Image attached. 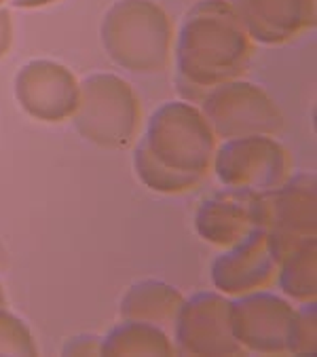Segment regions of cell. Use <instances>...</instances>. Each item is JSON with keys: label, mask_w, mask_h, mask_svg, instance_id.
I'll list each match as a JSON object with an SVG mask.
<instances>
[{"label": "cell", "mask_w": 317, "mask_h": 357, "mask_svg": "<svg viewBox=\"0 0 317 357\" xmlns=\"http://www.w3.org/2000/svg\"><path fill=\"white\" fill-rule=\"evenodd\" d=\"M230 5L252 43L267 47L286 45L317 22V0H235Z\"/></svg>", "instance_id": "cell-13"}, {"label": "cell", "mask_w": 317, "mask_h": 357, "mask_svg": "<svg viewBox=\"0 0 317 357\" xmlns=\"http://www.w3.org/2000/svg\"><path fill=\"white\" fill-rule=\"evenodd\" d=\"M233 298L222 292H197L184 298L174 319V347L180 355H246L233 332Z\"/></svg>", "instance_id": "cell-7"}, {"label": "cell", "mask_w": 317, "mask_h": 357, "mask_svg": "<svg viewBox=\"0 0 317 357\" xmlns=\"http://www.w3.org/2000/svg\"><path fill=\"white\" fill-rule=\"evenodd\" d=\"M275 283L292 303L317 301V237L300 241L277 262Z\"/></svg>", "instance_id": "cell-16"}, {"label": "cell", "mask_w": 317, "mask_h": 357, "mask_svg": "<svg viewBox=\"0 0 317 357\" xmlns=\"http://www.w3.org/2000/svg\"><path fill=\"white\" fill-rule=\"evenodd\" d=\"M9 3L17 9H43V7L59 3V0H9Z\"/></svg>", "instance_id": "cell-22"}, {"label": "cell", "mask_w": 317, "mask_h": 357, "mask_svg": "<svg viewBox=\"0 0 317 357\" xmlns=\"http://www.w3.org/2000/svg\"><path fill=\"white\" fill-rule=\"evenodd\" d=\"M199 110L218 139L248 135H277L283 127V114L275 100L258 85L235 79L207 91Z\"/></svg>", "instance_id": "cell-5"}, {"label": "cell", "mask_w": 317, "mask_h": 357, "mask_svg": "<svg viewBox=\"0 0 317 357\" xmlns=\"http://www.w3.org/2000/svg\"><path fill=\"white\" fill-rule=\"evenodd\" d=\"M184 298L176 285L163 279H142L121 298L119 315L123 321H146L165 328L174 324Z\"/></svg>", "instance_id": "cell-14"}, {"label": "cell", "mask_w": 317, "mask_h": 357, "mask_svg": "<svg viewBox=\"0 0 317 357\" xmlns=\"http://www.w3.org/2000/svg\"><path fill=\"white\" fill-rule=\"evenodd\" d=\"M7 3H9V0H0V7H5Z\"/></svg>", "instance_id": "cell-25"}, {"label": "cell", "mask_w": 317, "mask_h": 357, "mask_svg": "<svg viewBox=\"0 0 317 357\" xmlns=\"http://www.w3.org/2000/svg\"><path fill=\"white\" fill-rule=\"evenodd\" d=\"M267 243L279 262L292 248L317 237V178L315 174H292L281 186L265 192Z\"/></svg>", "instance_id": "cell-8"}, {"label": "cell", "mask_w": 317, "mask_h": 357, "mask_svg": "<svg viewBox=\"0 0 317 357\" xmlns=\"http://www.w3.org/2000/svg\"><path fill=\"white\" fill-rule=\"evenodd\" d=\"M15 100L22 110L40 123L70 121L78 106V79L53 59H32L24 63L13 83Z\"/></svg>", "instance_id": "cell-10"}, {"label": "cell", "mask_w": 317, "mask_h": 357, "mask_svg": "<svg viewBox=\"0 0 317 357\" xmlns=\"http://www.w3.org/2000/svg\"><path fill=\"white\" fill-rule=\"evenodd\" d=\"M100 342L102 338L96 334H81L74 336L66 342L64 355H100Z\"/></svg>", "instance_id": "cell-20"}, {"label": "cell", "mask_w": 317, "mask_h": 357, "mask_svg": "<svg viewBox=\"0 0 317 357\" xmlns=\"http://www.w3.org/2000/svg\"><path fill=\"white\" fill-rule=\"evenodd\" d=\"M13 45V20L7 7H0V59H3Z\"/></svg>", "instance_id": "cell-21"}, {"label": "cell", "mask_w": 317, "mask_h": 357, "mask_svg": "<svg viewBox=\"0 0 317 357\" xmlns=\"http://www.w3.org/2000/svg\"><path fill=\"white\" fill-rule=\"evenodd\" d=\"M258 229H267L265 192L224 188L203 199L195 211L197 235L222 250L244 241Z\"/></svg>", "instance_id": "cell-11"}, {"label": "cell", "mask_w": 317, "mask_h": 357, "mask_svg": "<svg viewBox=\"0 0 317 357\" xmlns=\"http://www.w3.org/2000/svg\"><path fill=\"white\" fill-rule=\"evenodd\" d=\"M0 307H7V294H5L3 283H0Z\"/></svg>", "instance_id": "cell-24"}, {"label": "cell", "mask_w": 317, "mask_h": 357, "mask_svg": "<svg viewBox=\"0 0 317 357\" xmlns=\"http://www.w3.org/2000/svg\"><path fill=\"white\" fill-rule=\"evenodd\" d=\"M275 275L277 262L267 243V229H258L244 241L226 248L209 268L214 288L230 298L269 290Z\"/></svg>", "instance_id": "cell-12"}, {"label": "cell", "mask_w": 317, "mask_h": 357, "mask_svg": "<svg viewBox=\"0 0 317 357\" xmlns=\"http://www.w3.org/2000/svg\"><path fill=\"white\" fill-rule=\"evenodd\" d=\"M174 22L154 0H117L100 24L106 55L133 75L165 73L174 55Z\"/></svg>", "instance_id": "cell-2"}, {"label": "cell", "mask_w": 317, "mask_h": 357, "mask_svg": "<svg viewBox=\"0 0 317 357\" xmlns=\"http://www.w3.org/2000/svg\"><path fill=\"white\" fill-rule=\"evenodd\" d=\"M292 155L275 135L224 139L216 146L212 172L224 188L269 192L292 176Z\"/></svg>", "instance_id": "cell-6"}, {"label": "cell", "mask_w": 317, "mask_h": 357, "mask_svg": "<svg viewBox=\"0 0 317 357\" xmlns=\"http://www.w3.org/2000/svg\"><path fill=\"white\" fill-rule=\"evenodd\" d=\"M140 144L158 165L205 182L218 137L199 106L182 100L168 102L150 114Z\"/></svg>", "instance_id": "cell-3"}, {"label": "cell", "mask_w": 317, "mask_h": 357, "mask_svg": "<svg viewBox=\"0 0 317 357\" xmlns=\"http://www.w3.org/2000/svg\"><path fill=\"white\" fill-rule=\"evenodd\" d=\"M233 332L246 353L288 355L290 330L296 307L286 296L269 290L233 298Z\"/></svg>", "instance_id": "cell-9"}, {"label": "cell", "mask_w": 317, "mask_h": 357, "mask_svg": "<svg viewBox=\"0 0 317 357\" xmlns=\"http://www.w3.org/2000/svg\"><path fill=\"white\" fill-rule=\"evenodd\" d=\"M317 353V301L300 303L290 330L288 355L313 357Z\"/></svg>", "instance_id": "cell-19"}, {"label": "cell", "mask_w": 317, "mask_h": 357, "mask_svg": "<svg viewBox=\"0 0 317 357\" xmlns=\"http://www.w3.org/2000/svg\"><path fill=\"white\" fill-rule=\"evenodd\" d=\"M74 129L83 139L106 151L131 149L142 129V104L135 89L110 73L78 81Z\"/></svg>", "instance_id": "cell-4"}, {"label": "cell", "mask_w": 317, "mask_h": 357, "mask_svg": "<svg viewBox=\"0 0 317 357\" xmlns=\"http://www.w3.org/2000/svg\"><path fill=\"white\" fill-rule=\"evenodd\" d=\"M0 355H38L32 330L22 317L7 311V307H0Z\"/></svg>", "instance_id": "cell-18"}, {"label": "cell", "mask_w": 317, "mask_h": 357, "mask_svg": "<svg viewBox=\"0 0 317 357\" xmlns=\"http://www.w3.org/2000/svg\"><path fill=\"white\" fill-rule=\"evenodd\" d=\"M7 266V250L3 245V241H0V271H3Z\"/></svg>", "instance_id": "cell-23"}, {"label": "cell", "mask_w": 317, "mask_h": 357, "mask_svg": "<svg viewBox=\"0 0 317 357\" xmlns=\"http://www.w3.org/2000/svg\"><path fill=\"white\" fill-rule=\"evenodd\" d=\"M133 169L138 180L161 195H182V192H191L195 188H199L203 184V180L199 178H189V176H180L163 165H158L138 142L133 149Z\"/></svg>", "instance_id": "cell-17"}, {"label": "cell", "mask_w": 317, "mask_h": 357, "mask_svg": "<svg viewBox=\"0 0 317 357\" xmlns=\"http://www.w3.org/2000/svg\"><path fill=\"white\" fill-rule=\"evenodd\" d=\"M176 347L170 334L154 324L146 321H121L100 342V355L106 357H135V355H174Z\"/></svg>", "instance_id": "cell-15"}, {"label": "cell", "mask_w": 317, "mask_h": 357, "mask_svg": "<svg viewBox=\"0 0 317 357\" xmlns=\"http://www.w3.org/2000/svg\"><path fill=\"white\" fill-rule=\"evenodd\" d=\"M254 43L228 0H201L174 38L178 93L195 104L214 87L242 79Z\"/></svg>", "instance_id": "cell-1"}]
</instances>
